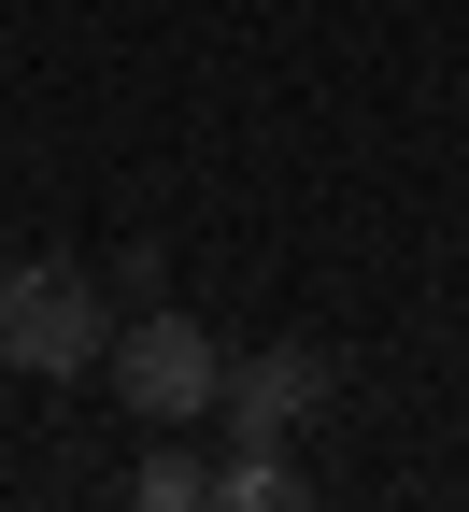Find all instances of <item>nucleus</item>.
I'll use <instances>...</instances> for the list:
<instances>
[{"label":"nucleus","mask_w":469,"mask_h":512,"mask_svg":"<svg viewBox=\"0 0 469 512\" xmlns=\"http://www.w3.org/2000/svg\"><path fill=\"white\" fill-rule=\"evenodd\" d=\"M313 399H327V356H313V342H271V356H228L214 427H228V441H285Z\"/></svg>","instance_id":"7ed1b4c3"},{"label":"nucleus","mask_w":469,"mask_h":512,"mask_svg":"<svg viewBox=\"0 0 469 512\" xmlns=\"http://www.w3.org/2000/svg\"><path fill=\"white\" fill-rule=\"evenodd\" d=\"M100 384L128 399V427L157 441V427H199V413L228 399V342L199 328V313H171V299H143V313H128V328H114V356H100Z\"/></svg>","instance_id":"f03ea898"},{"label":"nucleus","mask_w":469,"mask_h":512,"mask_svg":"<svg viewBox=\"0 0 469 512\" xmlns=\"http://www.w3.org/2000/svg\"><path fill=\"white\" fill-rule=\"evenodd\" d=\"M128 498H143V512H199V498H214V456H185V441L157 427V456L128 470Z\"/></svg>","instance_id":"20e7f679"},{"label":"nucleus","mask_w":469,"mask_h":512,"mask_svg":"<svg viewBox=\"0 0 469 512\" xmlns=\"http://www.w3.org/2000/svg\"><path fill=\"white\" fill-rule=\"evenodd\" d=\"M114 285L72 271V256H29V271H0V370H29V384H86L114 356Z\"/></svg>","instance_id":"f257e3e1"}]
</instances>
